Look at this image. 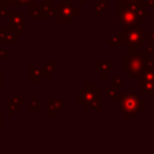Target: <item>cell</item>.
Listing matches in <instances>:
<instances>
[{"mask_svg": "<svg viewBox=\"0 0 154 154\" xmlns=\"http://www.w3.org/2000/svg\"><path fill=\"white\" fill-rule=\"evenodd\" d=\"M128 46V55L122 57V70L130 78L137 77L143 67H146L152 60L150 55L144 51L140 49L137 45H126Z\"/></svg>", "mask_w": 154, "mask_h": 154, "instance_id": "1", "label": "cell"}, {"mask_svg": "<svg viewBox=\"0 0 154 154\" xmlns=\"http://www.w3.org/2000/svg\"><path fill=\"white\" fill-rule=\"evenodd\" d=\"M118 11V23L117 28L123 29L125 26H135L143 23L146 18L150 17V12L144 10L143 6L138 4H124L117 1Z\"/></svg>", "mask_w": 154, "mask_h": 154, "instance_id": "2", "label": "cell"}, {"mask_svg": "<svg viewBox=\"0 0 154 154\" xmlns=\"http://www.w3.org/2000/svg\"><path fill=\"white\" fill-rule=\"evenodd\" d=\"M95 85V82H84L83 87L78 89V103L84 111L101 109V90Z\"/></svg>", "mask_w": 154, "mask_h": 154, "instance_id": "3", "label": "cell"}, {"mask_svg": "<svg viewBox=\"0 0 154 154\" xmlns=\"http://www.w3.org/2000/svg\"><path fill=\"white\" fill-rule=\"evenodd\" d=\"M118 108L125 116L134 117L140 111L144 109V99L140 97L137 94L134 93L120 95L118 97Z\"/></svg>", "mask_w": 154, "mask_h": 154, "instance_id": "4", "label": "cell"}, {"mask_svg": "<svg viewBox=\"0 0 154 154\" xmlns=\"http://www.w3.org/2000/svg\"><path fill=\"white\" fill-rule=\"evenodd\" d=\"M79 16V6L73 5V0H59L57 2V22L72 23Z\"/></svg>", "mask_w": 154, "mask_h": 154, "instance_id": "5", "label": "cell"}, {"mask_svg": "<svg viewBox=\"0 0 154 154\" xmlns=\"http://www.w3.org/2000/svg\"><path fill=\"white\" fill-rule=\"evenodd\" d=\"M122 35L124 38V45H137L141 46L144 43V29L140 28V25L135 26H125L122 29Z\"/></svg>", "mask_w": 154, "mask_h": 154, "instance_id": "6", "label": "cell"}, {"mask_svg": "<svg viewBox=\"0 0 154 154\" xmlns=\"http://www.w3.org/2000/svg\"><path fill=\"white\" fill-rule=\"evenodd\" d=\"M7 26L14 30L17 34L22 35L24 32V25H25V18L24 13L20 11H12L7 13Z\"/></svg>", "mask_w": 154, "mask_h": 154, "instance_id": "7", "label": "cell"}, {"mask_svg": "<svg viewBox=\"0 0 154 154\" xmlns=\"http://www.w3.org/2000/svg\"><path fill=\"white\" fill-rule=\"evenodd\" d=\"M46 116L54 117L59 111L63 109V100L61 99H47L46 100Z\"/></svg>", "mask_w": 154, "mask_h": 154, "instance_id": "8", "label": "cell"}, {"mask_svg": "<svg viewBox=\"0 0 154 154\" xmlns=\"http://www.w3.org/2000/svg\"><path fill=\"white\" fill-rule=\"evenodd\" d=\"M19 37V34H17L11 28H0V41L2 45H10L14 40Z\"/></svg>", "mask_w": 154, "mask_h": 154, "instance_id": "9", "label": "cell"}, {"mask_svg": "<svg viewBox=\"0 0 154 154\" xmlns=\"http://www.w3.org/2000/svg\"><path fill=\"white\" fill-rule=\"evenodd\" d=\"M40 7L42 12V18H52L57 16V5L53 6L51 0H41Z\"/></svg>", "mask_w": 154, "mask_h": 154, "instance_id": "10", "label": "cell"}, {"mask_svg": "<svg viewBox=\"0 0 154 154\" xmlns=\"http://www.w3.org/2000/svg\"><path fill=\"white\" fill-rule=\"evenodd\" d=\"M112 70V61L111 60H96L95 61V71L100 73L102 78L107 77V75Z\"/></svg>", "mask_w": 154, "mask_h": 154, "instance_id": "11", "label": "cell"}, {"mask_svg": "<svg viewBox=\"0 0 154 154\" xmlns=\"http://www.w3.org/2000/svg\"><path fill=\"white\" fill-rule=\"evenodd\" d=\"M24 103V100L18 95H13L11 99L7 100V116L11 117L16 111L19 109V106Z\"/></svg>", "mask_w": 154, "mask_h": 154, "instance_id": "12", "label": "cell"}, {"mask_svg": "<svg viewBox=\"0 0 154 154\" xmlns=\"http://www.w3.org/2000/svg\"><path fill=\"white\" fill-rule=\"evenodd\" d=\"M29 75L34 79L35 83H40L43 78V69L42 66H30L29 67Z\"/></svg>", "mask_w": 154, "mask_h": 154, "instance_id": "13", "label": "cell"}, {"mask_svg": "<svg viewBox=\"0 0 154 154\" xmlns=\"http://www.w3.org/2000/svg\"><path fill=\"white\" fill-rule=\"evenodd\" d=\"M57 65H58V61H57V60L46 63V64L42 66V69H43V78H49V77L53 75V72L55 71Z\"/></svg>", "mask_w": 154, "mask_h": 154, "instance_id": "14", "label": "cell"}, {"mask_svg": "<svg viewBox=\"0 0 154 154\" xmlns=\"http://www.w3.org/2000/svg\"><path fill=\"white\" fill-rule=\"evenodd\" d=\"M138 93L140 94H150V93H154V82L138 83Z\"/></svg>", "mask_w": 154, "mask_h": 154, "instance_id": "15", "label": "cell"}, {"mask_svg": "<svg viewBox=\"0 0 154 154\" xmlns=\"http://www.w3.org/2000/svg\"><path fill=\"white\" fill-rule=\"evenodd\" d=\"M107 45H124V38L122 32H113L109 38L106 40Z\"/></svg>", "mask_w": 154, "mask_h": 154, "instance_id": "16", "label": "cell"}, {"mask_svg": "<svg viewBox=\"0 0 154 154\" xmlns=\"http://www.w3.org/2000/svg\"><path fill=\"white\" fill-rule=\"evenodd\" d=\"M107 1L106 0H95V17L99 18L102 12L106 11Z\"/></svg>", "mask_w": 154, "mask_h": 154, "instance_id": "17", "label": "cell"}, {"mask_svg": "<svg viewBox=\"0 0 154 154\" xmlns=\"http://www.w3.org/2000/svg\"><path fill=\"white\" fill-rule=\"evenodd\" d=\"M29 12L31 14V17L34 18H42V12H41V7L40 5H35V2L29 5Z\"/></svg>", "mask_w": 154, "mask_h": 154, "instance_id": "18", "label": "cell"}, {"mask_svg": "<svg viewBox=\"0 0 154 154\" xmlns=\"http://www.w3.org/2000/svg\"><path fill=\"white\" fill-rule=\"evenodd\" d=\"M120 95H122V94H119V91H118L117 89H114L113 87H109V88L106 89V96H107L108 99H111V100H116V99H118Z\"/></svg>", "mask_w": 154, "mask_h": 154, "instance_id": "19", "label": "cell"}, {"mask_svg": "<svg viewBox=\"0 0 154 154\" xmlns=\"http://www.w3.org/2000/svg\"><path fill=\"white\" fill-rule=\"evenodd\" d=\"M29 109L30 111H40L41 109V103L38 99H30L29 100Z\"/></svg>", "mask_w": 154, "mask_h": 154, "instance_id": "20", "label": "cell"}, {"mask_svg": "<svg viewBox=\"0 0 154 154\" xmlns=\"http://www.w3.org/2000/svg\"><path fill=\"white\" fill-rule=\"evenodd\" d=\"M123 83H124V81H123L122 77H114L113 81H112V87L117 90H119V89L122 90L123 89Z\"/></svg>", "mask_w": 154, "mask_h": 154, "instance_id": "21", "label": "cell"}, {"mask_svg": "<svg viewBox=\"0 0 154 154\" xmlns=\"http://www.w3.org/2000/svg\"><path fill=\"white\" fill-rule=\"evenodd\" d=\"M0 4L5 5V6H7V7H16V6H19L17 0H0Z\"/></svg>", "mask_w": 154, "mask_h": 154, "instance_id": "22", "label": "cell"}, {"mask_svg": "<svg viewBox=\"0 0 154 154\" xmlns=\"http://www.w3.org/2000/svg\"><path fill=\"white\" fill-rule=\"evenodd\" d=\"M137 4L140 6H143V7H153L154 6V0H138Z\"/></svg>", "mask_w": 154, "mask_h": 154, "instance_id": "23", "label": "cell"}, {"mask_svg": "<svg viewBox=\"0 0 154 154\" xmlns=\"http://www.w3.org/2000/svg\"><path fill=\"white\" fill-rule=\"evenodd\" d=\"M144 51L150 55V57H154V46L153 45H147V46H144Z\"/></svg>", "mask_w": 154, "mask_h": 154, "instance_id": "24", "label": "cell"}, {"mask_svg": "<svg viewBox=\"0 0 154 154\" xmlns=\"http://www.w3.org/2000/svg\"><path fill=\"white\" fill-rule=\"evenodd\" d=\"M0 60H2V61L8 60V53L6 49H0Z\"/></svg>", "mask_w": 154, "mask_h": 154, "instance_id": "25", "label": "cell"}, {"mask_svg": "<svg viewBox=\"0 0 154 154\" xmlns=\"http://www.w3.org/2000/svg\"><path fill=\"white\" fill-rule=\"evenodd\" d=\"M7 13H8L7 6H5V5L0 4V18H1V17H5V16H7Z\"/></svg>", "mask_w": 154, "mask_h": 154, "instance_id": "26", "label": "cell"}, {"mask_svg": "<svg viewBox=\"0 0 154 154\" xmlns=\"http://www.w3.org/2000/svg\"><path fill=\"white\" fill-rule=\"evenodd\" d=\"M19 6H29L30 4L35 2V0H17Z\"/></svg>", "mask_w": 154, "mask_h": 154, "instance_id": "27", "label": "cell"}, {"mask_svg": "<svg viewBox=\"0 0 154 154\" xmlns=\"http://www.w3.org/2000/svg\"><path fill=\"white\" fill-rule=\"evenodd\" d=\"M119 2H124V4H137L138 0H118Z\"/></svg>", "mask_w": 154, "mask_h": 154, "instance_id": "28", "label": "cell"}, {"mask_svg": "<svg viewBox=\"0 0 154 154\" xmlns=\"http://www.w3.org/2000/svg\"><path fill=\"white\" fill-rule=\"evenodd\" d=\"M76 1H78V6H79V7H81V6H82V7L84 6V1H85V0H76ZM90 1H91V0H90Z\"/></svg>", "mask_w": 154, "mask_h": 154, "instance_id": "29", "label": "cell"}, {"mask_svg": "<svg viewBox=\"0 0 154 154\" xmlns=\"http://www.w3.org/2000/svg\"><path fill=\"white\" fill-rule=\"evenodd\" d=\"M0 88H2V72L0 71Z\"/></svg>", "mask_w": 154, "mask_h": 154, "instance_id": "30", "label": "cell"}, {"mask_svg": "<svg viewBox=\"0 0 154 154\" xmlns=\"http://www.w3.org/2000/svg\"><path fill=\"white\" fill-rule=\"evenodd\" d=\"M2 124V111H0V126Z\"/></svg>", "mask_w": 154, "mask_h": 154, "instance_id": "31", "label": "cell"}, {"mask_svg": "<svg viewBox=\"0 0 154 154\" xmlns=\"http://www.w3.org/2000/svg\"><path fill=\"white\" fill-rule=\"evenodd\" d=\"M106 1H118V0H106Z\"/></svg>", "mask_w": 154, "mask_h": 154, "instance_id": "32", "label": "cell"}, {"mask_svg": "<svg viewBox=\"0 0 154 154\" xmlns=\"http://www.w3.org/2000/svg\"><path fill=\"white\" fill-rule=\"evenodd\" d=\"M153 46H154V45H153Z\"/></svg>", "mask_w": 154, "mask_h": 154, "instance_id": "33", "label": "cell"}]
</instances>
